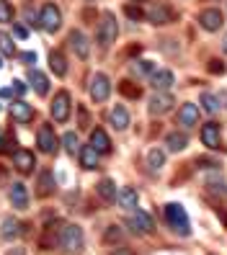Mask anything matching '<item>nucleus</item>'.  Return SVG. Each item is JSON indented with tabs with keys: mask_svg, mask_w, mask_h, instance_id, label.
Instances as JSON below:
<instances>
[{
	"mask_svg": "<svg viewBox=\"0 0 227 255\" xmlns=\"http://www.w3.org/2000/svg\"><path fill=\"white\" fill-rule=\"evenodd\" d=\"M119 237H122V227H119V224H111V227H109V232L103 235V240H106V243H116Z\"/></svg>",
	"mask_w": 227,
	"mask_h": 255,
	"instance_id": "nucleus-40",
	"label": "nucleus"
},
{
	"mask_svg": "<svg viewBox=\"0 0 227 255\" xmlns=\"http://www.w3.org/2000/svg\"><path fill=\"white\" fill-rule=\"evenodd\" d=\"M10 88L16 91V96H23V93L28 91V85H26V83H21V80H13V85H10Z\"/></svg>",
	"mask_w": 227,
	"mask_h": 255,
	"instance_id": "nucleus-43",
	"label": "nucleus"
},
{
	"mask_svg": "<svg viewBox=\"0 0 227 255\" xmlns=\"http://www.w3.org/2000/svg\"><path fill=\"white\" fill-rule=\"evenodd\" d=\"M124 16L132 21H145V10L140 5H124Z\"/></svg>",
	"mask_w": 227,
	"mask_h": 255,
	"instance_id": "nucleus-38",
	"label": "nucleus"
},
{
	"mask_svg": "<svg viewBox=\"0 0 227 255\" xmlns=\"http://www.w3.org/2000/svg\"><path fill=\"white\" fill-rule=\"evenodd\" d=\"M28 83H31V88H34L39 96H47V93H49V78H47L44 72L34 70L31 75H28Z\"/></svg>",
	"mask_w": 227,
	"mask_h": 255,
	"instance_id": "nucleus-22",
	"label": "nucleus"
},
{
	"mask_svg": "<svg viewBox=\"0 0 227 255\" xmlns=\"http://www.w3.org/2000/svg\"><path fill=\"white\" fill-rule=\"evenodd\" d=\"M220 217H222V222L227 224V214H225V212H220Z\"/></svg>",
	"mask_w": 227,
	"mask_h": 255,
	"instance_id": "nucleus-50",
	"label": "nucleus"
},
{
	"mask_svg": "<svg viewBox=\"0 0 227 255\" xmlns=\"http://www.w3.org/2000/svg\"><path fill=\"white\" fill-rule=\"evenodd\" d=\"M220 101H222V106L227 109V93H222V96H220Z\"/></svg>",
	"mask_w": 227,
	"mask_h": 255,
	"instance_id": "nucleus-48",
	"label": "nucleus"
},
{
	"mask_svg": "<svg viewBox=\"0 0 227 255\" xmlns=\"http://www.w3.org/2000/svg\"><path fill=\"white\" fill-rule=\"evenodd\" d=\"M26 23H28V26H41V23L36 21V16H34V10H26Z\"/></svg>",
	"mask_w": 227,
	"mask_h": 255,
	"instance_id": "nucleus-44",
	"label": "nucleus"
},
{
	"mask_svg": "<svg viewBox=\"0 0 227 255\" xmlns=\"http://www.w3.org/2000/svg\"><path fill=\"white\" fill-rule=\"evenodd\" d=\"M0 52H3L5 57L16 54V44H13V39H10L8 34H0Z\"/></svg>",
	"mask_w": 227,
	"mask_h": 255,
	"instance_id": "nucleus-36",
	"label": "nucleus"
},
{
	"mask_svg": "<svg viewBox=\"0 0 227 255\" xmlns=\"http://www.w3.org/2000/svg\"><path fill=\"white\" fill-rule=\"evenodd\" d=\"M98 157H101V155H98L90 144H85V147L80 149V165H83L85 170H96V168H98Z\"/></svg>",
	"mask_w": 227,
	"mask_h": 255,
	"instance_id": "nucleus-25",
	"label": "nucleus"
},
{
	"mask_svg": "<svg viewBox=\"0 0 227 255\" xmlns=\"http://www.w3.org/2000/svg\"><path fill=\"white\" fill-rule=\"evenodd\" d=\"M111 96V80L106 78L103 72L93 75V80H90V98L96 103H106V98Z\"/></svg>",
	"mask_w": 227,
	"mask_h": 255,
	"instance_id": "nucleus-6",
	"label": "nucleus"
},
{
	"mask_svg": "<svg viewBox=\"0 0 227 255\" xmlns=\"http://www.w3.org/2000/svg\"><path fill=\"white\" fill-rule=\"evenodd\" d=\"M62 144H65V149H67L70 155H78V134H75V131H67L65 134Z\"/></svg>",
	"mask_w": 227,
	"mask_h": 255,
	"instance_id": "nucleus-35",
	"label": "nucleus"
},
{
	"mask_svg": "<svg viewBox=\"0 0 227 255\" xmlns=\"http://www.w3.org/2000/svg\"><path fill=\"white\" fill-rule=\"evenodd\" d=\"M173 80L176 78H173L171 70H155L153 75H150V85H153L155 91H165V93L173 88Z\"/></svg>",
	"mask_w": 227,
	"mask_h": 255,
	"instance_id": "nucleus-15",
	"label": "nucleus"
},
{
	"mask_svg": "<svg viewBox=\"0 0 227 255\" xmlns=\"http://www.w3.org/2000/svg\"><path fill=\"white\" fill-rule=\"evenodd\" d=\"M96 191H98V196H101L103 201H114V199H116V186H114L111 178H103V181H98Z\"/></svg>",
	"mask_w": 227,
	"mask_h": 255,
	"instance_id": "nucleus-29",
	"label": "nucleus"
},
{
	"mask_svg": "<svg viewBox=\"0 0 227 255\" xmlns=\"http://www.w3.org/2000/svg\"><path fill=\"white\" fill-rule=\"evenodd\" d=\"M21 232H23V224H21L16 217H8V219H3V227H0V235H3L5 240H16Z\"/></svg>",
	"mask_w": 227,
	"mask_h": 255,
	"instance_id": "nucleus-21",
	"label": "nucleus"
},
{
	"mask_svg": "<svg viewBox=\"0 0 227 255\" xmlns=\"http://www.w3.org/2000/svg\"><path fill=\"white\" fill-rule=\"evenodd\" d=\"M36 144H39V149L44 155H54L57 152V134H54V129L49 127V124H44L41 129H39V137H36Z\"/></svg>",
	"mask_w": 227,
	"mask_h": 255,
	"instance_id": "nucleus-8",
	"label": "nucleus"
},
{
	"mask_svg": "<svg viewBox=\"0 0 227 255\" xmlns=\"http://www.w3.org/2000/svg\"><path fill=\"white\" fill-rule=\"evenodd\" d=\"M147 109H150V114H155V116L168 114V111L173 109V96H171V93H165V91H158L153 98L147 101Z\"/></svg>",
	"mask_w": 227,
	"mask_h": 255,
	"instance_id": "nucleus-9",
	"label": "nucleus"
},
{
	"mask_svg": "<svg viewBox=\"0 0 227 255\" xmlns=\"http://www.w3.org/2000/svg\"><path fill=\"white\" fill-rule=\"evenodd\" d=\"M49 67H52V72H54V75L65 78V72H67V62H65V54L59 52V49H54V52L49 54Z\"/></svg>",
	"mask_w": 227,
	"mask_h": 255,
	"instance_id": "nucleus-27",
	"label": "nucleus"
},
{
	"mask_svg": "<svg viewBox=\"0 0 227 255\" xmlns=\"http://www.w3.org/2000/svg\"><path fill=\"white\" fill-rule=\"evenodd\" d=\"M13 34H16L18 39H28V26H23V23H16V26H13Z\"/></svg>",
	"mask_w": 227,
	"mask_h": 255,
	"instance_id": "nucleus-42",
	"label": "nucleus"
},
{
	"mask_svg": "<svg viewBox=\"0 0 227 255\" xmlns=\"http://www.w3.org/2000/svg\"><path fill=\"white\" fill-rule=\"evenodd\" d=\"M202 142L209 147V149H217L222 144V134H220V124H204L202 127Z\"/></svg>",
	"mask_w": 227,
	"mask_h": 255,
	"instance_id": "nucleus-17",
	"label": "nucleus"
},
{
	"mask_svg": "<svg viewBox=\"0 0 227 255\" xmlns=\"http://www.w3.org/2000/svg\"><path fill=\"white\" fill-rule=\"evenodd\" d=\"M132 67H134V72H140V75H153V72H155V67H153V62H150V59H137Z\"/></svg>",
	"mask_w": 227,
	"mask_h": 255,
	"instance_id": "nucleus-39",
	"label": "nucleus"
},
{
	"mask_svg": "<svg viewBox=\"0 0 227 255\" xmlns=\"http://www.w3.org/2000/svg\"><path fill=\"white\" fill-rule=\"evenodd\" d=\"M163 165H165V152H163V149H150V152H147V168L153 173H160Z\"/></svg>",
	"mask_w": 227,
	"mask_h": 255,
	"instance_id": "nucleus-30",
	"label": "nucleus"
},
{
	"mask_svg": "<svg viewBox=\"0 0 227 255\" xmlns=\"http://www.w3.org/2000/svg\"><path fill=\"white\" fill-rule=\"evenodd\" d=\"M116 34H119V26H116L114 13H106V16L101 18V23H98V31H96L98 44L101 47H111V44L116 41Z\"/></svg>",
	"mask_w": 227,
	"mask_h": 255,
	"instance_id": "nucleus-3",
	"label": "nucleus"
},
{
	"mask_svg": "<svg viewBox=\"0 0 227 255\" xmlns=\"http://www.w3.org/2000/svg\"><path fill=\"white\" fill-rule=\"evenodd\" d=\"M8 255H23V253H18V250H10Z\"/></svg>",
	"mask_w": 227,
	"mask_h": 255,
	"instance_id": "nucleus-51",
	"label": "nucleus"
},
{
	"mask_svg": "<svg viewBox=\"0 0 227 255\" xmlns=\"http://www.w3.org/2000/svg\"><path fill=\"white\" fill-rule=\"evenodd\" d=\"M39 23H41L44 31L54 34V31H59V23H62V13H59V8H57L54 3H47V5L41 8V13H39Z\"/></svg>",
	"mask_w": 227,
	"mask_h": 255,
	"instance_id": "nucleus-5",
	"label": "nucleus"
},
{
	"mask_svg": "<svg viewBox=\"0 0 227 255\" xmlns=\"http://www.w3.org/2000/svg\"><path fill=\"white\" fill-rule=\"evenodd\" d=\"M70 47H72V52L78 54L80 59H88V54H90V44H88V36L83 34V31H70Z\"/></svg>",
	"mask_w": 227,
	"mask_h": 255,
	"instance_id": "nucleus-14",
	"label": "nucleus"
},
{
	"mask_svg": "<svg viewBox=\"0 0 227 255\" xmlns=\"http://www.w3.org/2000/svg\"><path fill=\"white\" fill-rule=\"evenodd\" d=\"M23 59H26V65H34V62H36V54H34V52H26Z\"/></svg>",
	"mask_w": 227,
	"mask_h": 255,
	"instance_id": "nucleus-46",
	"label": "nucleus"
},
{
	"mask_svg": "<svg viewBox=\"0 0 227 255\" xmlns=\"http://www.w3.org/2000/svg\"><path fill=\"white\" fill-rule=\"evenodd\" d=\"M165 144H168V152H181V149H186L189 137L184 131H171L168 137H165Z\"/></svg>",
	"mask_w": 227,
	"mask_h": 255,
	"instance_id": "nucleus-23",
	"label": "nucleus"
},
{
	"mask_svg": "<svg viewBox=\"0 0 227 255\" xmlns=\"http://www.w3.org/2000/svg\"><path fill=\"white\" fill-rule=\"evenodd\" d=\"M222 49H225V54H227V36L222 39Z\"/></svg>",
	"mask_w": 227,
	"mask_h": 255,
	"instance_id": "nucleus-49",
	"label": "nucleus"
},
{
	"mask_svg": "<svg viewBox=\"0 0 227 255\" xmlns=\"http://www.w3.org/2000/svg\"><path fill=\"white\" fill-rule=\"evenodd\" d=\"M10 119H13V122H18V124H28L34 119V109L28 106L26 101L18 98V101L10 103Z\"/></svg>",
	"mask_w": 227,
	"mask_h": 255,
	"instance_id": "nucleus-11",
	"label": "nucleus"
},
{
	"mask_svg": "<svg viewBox=\"0 0 227 255\" xmlns=\"http://www.w3.org/2000/svg\"><path fill=\"white\" fill-rule=\"evenodd\" d=\"M36 193L44 199V196H52L54 193V175H52V170H44L41 175H39V188H36Z\"/></svg>",
	"mask_w": 227,
	"mask_h": 255,
	"instance_id": "nucleus-26",
	"label": "nucleus"
},
{
	"mask_svg": "<svg viewBox=\"0 0 227 255\" xmlns=\"http://www.w3.org/2000/svg\"><path fill=\"white\" fill-rule=\"evenodd\" d=\"M145 18L147 21H153L155 26H163V23H168V8H163V5H153L147 13H145Z\"/></svg>",
	"mask_w": 227,
	"mask_h": 255,
	"instance_id": "nucleus-28",
	"label": "nucleus"
},
{
	"mask_svg": "<svg viewBox=\"0 0 227 255\" xmlns=\"http://www.w3.org/2000/svg\"><path fill=\"white\" fill-rule=\"evenodd\" d=\"M0 152H16V137H13V131H3V139H0Z\"/></svg>",
	"mask_w": 227,
	"mask_h": 255,
	"instance_id": "nucleus-34",
	"label": "nucleus"
},
{
	"mask_svg": "<svg viewBox=\"0 0 227 255\" xmlns=\"http://www.w3.org/2000/svg\"><path fill=\"white\" fill-rule=\"evenodd\" d=\"M13 21V5L8 0H0V23H10Z\"/></svg>",
	"mask_w": 227,
	"mask_h": 255,
	"instance_id": "nucleus-37",
	"label": "nucleus"
},
{
	"mask_svg": "<svg viewBox=\"0 0 227 255\" xmlns=\"http://www.w3.org/2000/svg\"><path fill=\"white\" fill-rule=\"evenodd\" d=\"M119 93H122L124 98H140L142 96V91H140V85H134V83H122V85H119Z\"/></svg>",
	"mask_w": 227,
	"mask_h": 255,
	"instance_id": "nucleus-33",
	"label": "nucleus"
},
{
	"mask_svg": "<svg viewBox=\"0 0 227 255\" xmlns=\"http://www.w3.org/2000/svg\"><path fill=\"white\" fill-rule=\"evenodd\" d=\"M111 127L116 131H124L129 127V111L124 106H114V111H111Z\"/></svg>",
	"mask_w": 227,
	"mask_h": 255,
	"instance_id": "nucleus-24",
	"label": "nucleus"
},
{
	"mask_svg": "<svg viewBox=\"0 0 227 255\" xmlns=\"http://www.w3.org/2000/svg\"><path fill=\"white\" fill-rule=\"evenodd\" d=\"M13 96H16L13 88H0V98H13Z\"/></svg>",
	"mask_w": 227,
	"mask_h": 255,
	"instance_id": "nucleus-45",
	"label": "nucleus"
},
{
	"mask_svg": "<svg viewBox=\"0 0 227 255\" xmlns=\"http://www.w3.org/2000/svg\"><path fill=\"white\" fill-rule=\"evenodd\" d=\"M165 222H168V227L176 235H181V237L191 235V219L181 204H165Z\"/></svg>",
	"mask_w": 227,
	"mask_h": 255,
	"instance_id": "nucleus-1",
	"label": "nucleus"
},
{
	"mask_svg": "<svg viewBox=\"0 0 227 255\" xmlns=\"http://www.w3.org/2000/svg\"><path fill=\"white\" fill-rule=\"evenodd\" d=\"M178 124L184 129H191L199 124V106H194V103H184V106L178 109Z\"/></svg>",
	"mask_w": 227,
	"mask_h": 255,
	"instance_id": "nucleus-12",
	"label": "nucleus"
},
{
	"mask_svg": "<svg viewBox=\"0 0 227 255\" xmlns=\"http://www.w3.org/2000/svg\"><path fill=\"white\" fill-rule=\"evenodd\" d=\"M111 255H134V253H132L129 248H116V250H114Z\"/></svg>",
	"mask_w": 227,
	"mask_h": 255,
	"instance_id": "nucleus-47",
	"label": "nucleus"
},
{
	"mask_svg": "<svg viewBox=\"0 0 227 255\" xmlns=\"http://www.w3.org/2000/svg\"><path fill=\"white\" fill-rule=\"evenodd\" d=\"M34 165H36L34 152H28V149H16V152H13V168L18 173H23V175L34 173Z\"/></svg>",
	"mask_w": 227,
	"mask_h": 255,
	"instance_id": "nucleus-10",
	"label": "nucleus"
},
{
	"mask_svg": "<svg viewBox=\"0 0 227 255\" xmlns=\"http://www.w3.org/2000/svg\"><path fill=\"white\" fill-rule=\"evenodd\" d=\"M202 109L212 116V114H217L220 111V103H217V96H212V93H202Z\"/></svg>",
	"mask_w": 227,
	"mask_h": 255,
	"instance_id": "nucleus-31",
	"label": "nucleus"
},
{
	"mask_svg": "<svg viewBox=\"0 0 227 255\" xmlns=\"http://www.w3.org/2000/svg\"><path fill=\"white\" fill-rule=\"evenodd\" d=\"M59 232H62V224L59 222H52L44 227V235H41V250H54L59 245Z\"/></svg>",
	"mask_w": 227,
	"mask_h": 255,
	"instance_id": "nucleus-13",
	"label": "nucleus"
},
{
	"mask_svg": "<svg viewBox=\"0 0 227 255\" xmlns=\"http://www.w3.org/2000/svg\"><path fill=\"white\" fill-rule=\"evenodd\" d=\"M137 191H134L132 186H127V188H122L119 191V196H116V201H119V206L124 209V212H134L137 209Z\"/></svg>",
	"mask_w": 227,
	"mask_h": 255,
	"instance_id": "nucleus-20",
	"label": "nucleus"
},
{
	"mask_svg": "<svg viewBox=\"0 0 227 255\" xmlns=\"http://www.w3.org/2000/svg\"><path fill=\"white\" fill-rule=\"evenodd\" d=\"M70 109H72V101H70V93L67 91H59L52 101V116L57 122H67L70 119Z\"/></svg>",
	"mask_w": 227,
	"mask_h": 255,
	"instance_id": "nucleus-7",
	"label": "nucleus"
},
{
	"mask_svg": "<svg viewBox=\"0 0 227 255\" xmlns=\"http://www.w3.org/2000/svg\"><path fill=\"white\" fill-rule=\"evenodd\" d=\"M0 139H3V129H0Z\"/></svg>",
	"mask_w": 227,
	"mask_h": 255,
	"instance_id": "nucleus-52",
	"label": "nucleus"
},
{
	"mask_svg": "<svg viewBox=\"0 0 227 255\" xmlns=\"http://www.w3.org/2000/svg\"><path fill=\"white\" fill-rule=\"evenodd\" d=\"M0 67H3V62H0Z\"/></svg>",
	"mask_w": 227,
	"mask_h": 255,
	"instance_id": "nucleus-53",
	"label": "nucleus"
},
{
	"mask_svg": "<svg viewBox=\"0 0 227 255\" xmlns=\"http://www.w3.org/2000/svg\"><path fill=\"white\" fill-rule=\"evenodd\" d=\"M10 204L13 209H28V191L23 183H10Z\"/></svg>",
	"mask_w": 227,
	"mask_h": 255,
	"instance_id": "nucleus-19",
	"label": "nucleus"
},
{
	"mask_svg": "<svg viewBox=\"0 0 227 255\" xmlns=\"http://www.w3.org/2000/svg\"><path fill=\"white\" fill-rule=\"evenodd\" d=\"M207 188H209V193H217V196H227V186H225V181L217 175V178H209L207 181Z\"/></svg>",
	"mask_w": 227,
	"mask_h": 255,
	"instance_id": "nucleus-32",
	"label": "nucleus"
},
{
	"mask_svg": "<svg viewBox=\"0 0 227 255\" xmlns=\"http://www.w3.org/2000/svg\"><path fill=\"white\" fill-rule=\"evenodd\" d=\"M88 144L93 147L98 155L111 152V139H109V134H106L103 129H93V131H90V142H88Z\"/></svg>",
	"mask_w": 227,
	"mask_h": 255,
	"instance_id": "nucleus-18",
	"label": "nucleus"
},
{
	"mask_svg": "<svg viewBox=\"0 0 227 255\" xmlns=\"http://www.w3.org/2000/svg\"><path fill=\"white\" fill-rule=\"evenodd\" d=\"M127 224H129V230L137 232V235H153V232H155V219H153V214L142 212V209H134Z\"/></svg>",
	"mask_w": 227,
	"mask_h": 255,
	"instance_id": "nucleus-4",
	"label": "nucleus"
},
{
	"mask_svg": "<svg viewBox=\"0 0 227 255\" xmlns=\"http://www.w3.org/2000/svg\"><path fill=\"white\" fill-rule=\"evenodd\" d=\"M207 67H209L212 75H222V72H225V62H222V59H209Z\"/></svg>",
	"mask_w": 227,
	"mask_h": 255,
	"instance_id": "nucleus-41",
	"label": "nucleus"
},
{
	"mask_svg": "<svg viewBox=\"0 0 227 255\" xmlns=\"http://www.w3.org/2000/svg\"><path fill=\"white\" fill-rule=\"evenodd\" d=\"M83 230L78 227V224H62V232H59V250H65L67 255H78L83 250Z\"/></svg>",
	"mask_w": 227,
	"mask_h": 255,
	"instance_id": "nucleus-2",
	"label": "nucleus"
},
{
	"mask_svg": "<svg viewBox=\"0 0 227 255\" xmlns=\"http://www.w3.org/2000/svg\"><path fill=\"white\" fill-rule=\"evenodd\" d=\"M199 23H202V28H207V31H220L222 28V13L217 8H207V10H202Z\"/></svg>",
	"mask_w": 227,
	"mask_h": 255,
	"instance_id": "nucleus-16",
	"label": "nucleus"
}]
</instances>
